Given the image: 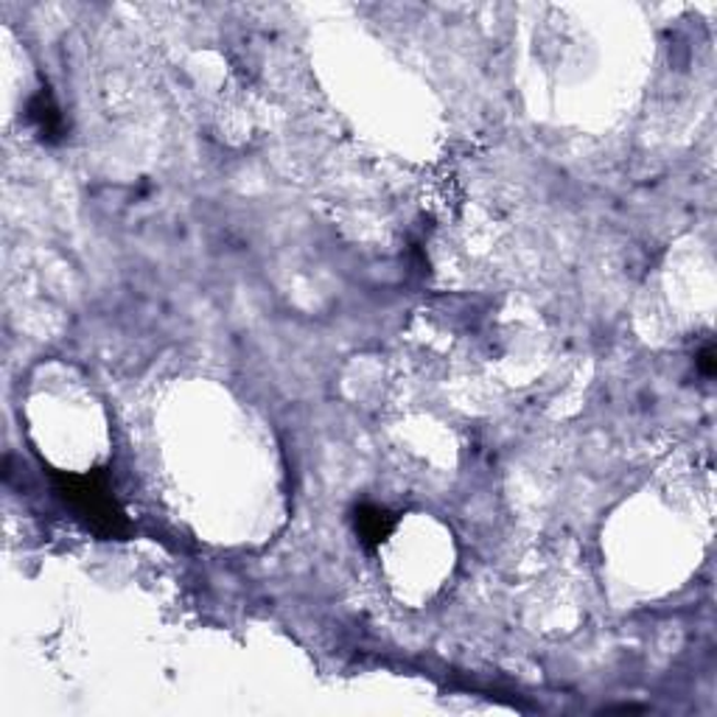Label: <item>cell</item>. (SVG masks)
<instances>
[{
  "mask_svg": "<svg viewBox=\"0 0 717 717\" xmlns=\"http://www.w3.org/2000/svg\"><path fill=\"white\" fill-rule=\"evenodd\" d=\"M57 493L73 516L101 538H126L133 533V524L126 519L124 508L113 493V485L104 468L90 474H54Z\"/></svg>",
  "mask_w": 717,
  "mask_h": 717,
  "instance_id": "6da1fadb",
  "label": "cell"
},
{
  "mask_svg": "<svg viewBox=\"0 0 717 717\" xmlns=\"http://www.w3.org/2000/svg\"><path fill=\"white\" fill-rule=\"evenodd\" d=\"M25 115H29V124H32V129L37 133V138L43 140V144H62L68 126H65L62 113H59L57 101L48 93V88L37 90V93L32 95Z\"/></svg>",
  "mask_w": 717,
  "mask_h": 717,
  "instance_id": "7a4b0ae2",
  "label": "cell"
},
{
  "mask_svg": "<svg viewBox=\"0 0 717 717\" xmlns=\"http://www.w3.org/2000/svg\"><path fill=\"white\" fill-rule=\"evenodd\" d=\"M396 513H390V510L382 508V504L365 502L353 510V527H356L358 542L365 544L367 549L382 547V544L390 538L392 530H396Z\"/></svg>",
  "mask_w": 717,
  "mask_h": 717,
  "instance_id": "3957f363",
  "label": "cell"
},
{
  "mask_svg": "<svg viewBox=\"0 0 717 717\" xmlns=\"http://www.w3.org/2000/svg\"><path fill=\"white\" fill-rule=\"evenodd\" d=\"M695 362H698V367H701V373H704V376H715V351H712V345H706L704 351L698 353V358H695Z\"/></svg>",
  "mask_w": 717,
  "mask_h": 717,
  "instance_id": "277c9868",
  "label": "cell"
}]
</instances>
